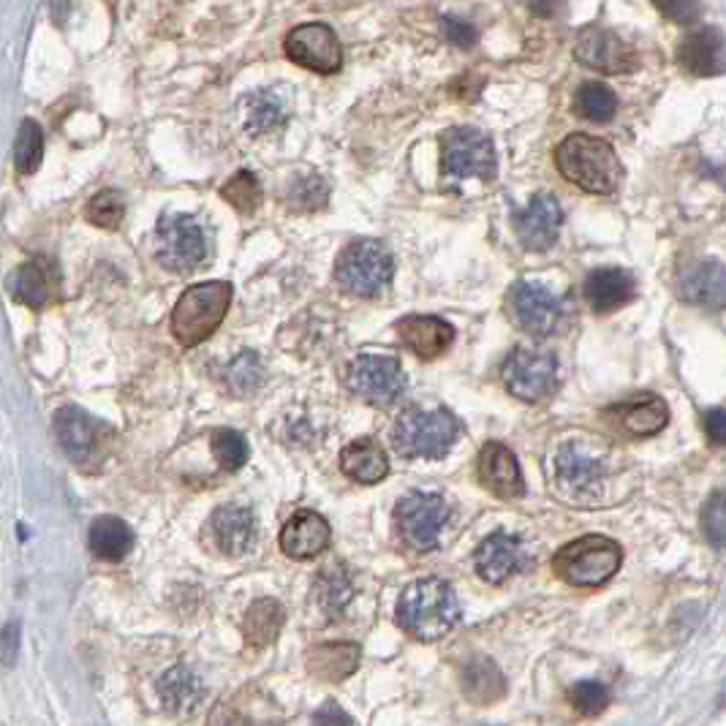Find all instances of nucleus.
<instances>
[{
  "instance_id": "25",
  "label": "nucleus",
  "mask_w": 726,
  "mask_h": 726,
  "mask_svg": "<svg viewBox=\"0 0 726 726\" xmlns=\"http://www.w3.org/2000/svg\"><path fill=\"white\" fill-rule=\"evenodd\" d=\"M610 419L620 433L634 438H648L656 436V433H661L667 427L669 408L661 397L639 395L612 408Z\"/></svg>"
},
{
  "instance_id": "27",
  "label": "nucleus",
  "mask_w": 726,
  "mask_h": 726,
  "mask_svg": "<svg viewBox=\"0 0 726 726\" xmlns=\"http://www.w3.org/2000/svg\"><path fill=\"white\" fill-rule=\"evenodd\" d=\"M359 667V648L354 642H327L308 653V672L324 683H340Z\"/></svg>"
},
{
  "instance_id": "24",
  "label": "nucleus",
  "mask_w": 726,
  "mask_h": 726,
  "mask_svg": "<svg viewBox=\"0 0 726 726\" xmlns=\"http://www.w3.org/2000/svg\"><path fill=\"white\" fill-rule=\"evenodd\" d=\"M397 338L419 359H436L455 343V327L438 316H406L397 321Z\"/></svg>"
},
{
  "instance_id": "22",
  "label": "nucleus",
  "mask_w": 726,
  "mask_h": 726,
  "mask_svg": "<svg viewBox=\"0 0 726 726\" xmlns=\"http://www.w3.org/2000/svg\"><path fill=\"white\" fill-rule=\"evenodd\" d=\"M330 523L319 512L300 509L291 514L289 523L281 531V550L289 555L291 561H308L316 558L319 552L330 547Z\"/></svg>"
},
{
  "instance_id": "30",
  "label": "nucleus",
  "mask_w": 726,
  "mask_h": 726,
  "mask_svg": "<svg viewBox=\"0 0 726 726\" xmlns=\"http://www.w3.org/2000/svg\"><path fill=\"white\" fill-rule=\"evenodd\" d=\"M286 623V610L278 599H256L242 618V634L251 642L253 648H267L281 634Z\"/></svg>"
},
{
  "instance_id": "6",
  "label": "nucleus",
  "mask_w": 726,
  "mask_h": 726,
  "mask_svg": "<svg viewBox=\"0 0 726 726\" xmlns=\"http://www.w3.org/2000/svg\"><path fill=\"white\" fill-rule=\"evenodd\" d=\"M620 561L623 552L615 539L591 533L555 552L552 572L574 588H596L612 580V574H618Z\"/></svg>"
},
{
  "instance_id": "44",
  "label": "nucleus",
  "mask_w": 726,
  "mask_h": 726,
  "mask_svg": "<svg viewBox=\"0 0 726 726\" xmlns=\"http://www.w3.org/2000/svg\"><path fill=\"white\" fill-rule=\"evenodd\" d=\"M653 6L667 17L669 22L678 25H691L702 17V6L699 0H653Z\"/></svg>"
},
{
  "instance_id": "43",
  "label": "nucleus",
  "mask_w": 726,
  "mask_h": 726,
  "mask_svg": "<svg viewBox=\"0 0 726 726\" xmlns=\"http://www.w3.org/2000/svg\"><path fill=\"white\" fill-rule=\"evenodd\" d=\"M702 528L713 547H726V490H716L707 498Z\"/></svg>"
},
{
  "instance_id": "14",
  "label": "nucleus",
  "mask_w": 726,
  "mask_h": 726,
  "mask_svg": "<svg viewBox=\"0 0 726 726\" xmlns=\"http://www.w3.org/2000/svg\"><path fill=\"white\" fill-rule=\"evenodd\" d=\"M283 49L294 66L308 68L316 74H335L343 66V47L335 30L324 22L297 25L283 41Z\"/></svg>"
},
{
  "instance_id": "23",
  "label": "nucleus",
  "mask_w": 726,
  "mask_h": 726,
  "mask_svg": "<svg viewBox=\"0 0 726 726\" xmlns=\"http://www.w3.org/2000/svg\"><path fill=\"white\" fill-rule=\"evenodd\" d=\"M210 536H213L215 550L229 558H240L245 552H251L253 542H256L253 512L245 506H221L210 517Z\"/></svg>"
},
{
  "instance_id": "46",
  "label": "nucleus",
  "mask_w": 726,
  "mask_h": 726,
  "mask_svg": "<svg viewBox=\"0 0 726 726\" xmlns=\"http://www.w3.org/2000/svg\"><path fill=\"white\" fill-rule=\"evenodd\" d=\"M281 104L270 96V93H264L259 96V104H253L251 109V128L253 134H259V131H267V128L278 126L281 123Z\"/></svg>"
},
{
  "instance_id": "28",
  "label": "nucleus",
  "mask_w": 726,
  "mask_h": 726,
  "mask_svg": "<svg viewBox=\"0 0 726 726\" xmlns=\"http://www.w3.org/2000/svg\"><path fill=\"white\" fill-rule=\"evenodd\" d=\"M55 275L49 270L47 264L41 262H28L14 270L9 278V291L14 300L20 305L39 310L47 308L49 302L55 300Z\"/></svg>"
},
{
  "instance_id": "12",
  "label": "nucleus",
  "mask_w": 726,
  "mask_h": 726,
  "mask_svg": "<svg viewBox=\"0 0 726 726\" xmlns=\"http://www.w3.org/2000/svg\"><path fill=\"white\" fill-rule=\"evenodd\" d=\"M446 520L449 504L436 493H408L395 509V523L403 542L419 552L436 547Z\"/></svg>"
},
{
  "instance_id": "26",
  "label": "nucleus",
  "mask_w": 726,
  "mask_h": 726,
  "mask_svg": "<svg viewBox=\"0 0 726 726\" xmlns=\"http://www.w3.org/2000/svg\"><path fill=\"white\" fill-rule=\"evenodd\" d=\"M637 283L626 270L604 267L588 275L585 281V300L596 313H610V310L623 308L626 302L634 300Z\"/></svg>"
},
{
  "instance_id": "42",
  "label": "nucleus",
  "mask_w": 726,
  "mask_h": 726,
  "mask_svg": "<svg viewBox=\"0 0 726 726\" xmlns=\"http://www.w3.org/2000/svg\"><path fill=\"white\" fill-rule=\"evenodd\" d=\"M574 710H580L582 716H599L604 713V707L610 705V691L599 680H580L574 683L569 691Z\"/></svg>"
},
{
  "instance_id": "17",
  "label": "nucleus",
  "mask_w": 726,
  "mask_h": 726,
  "mask_svg": "<svg viewBox=\"0 0 726 726\" xmlns=\"http://www.w3.org/2000/svg\"><path fill=\"white\" fill-rule=\"evenodd\" d=\"M563 226V210L552 194H536L523 213L517 215L514 229L528 251H550Z\"/></svg>"
},
{
  "instance_id": "3",
  "label": "nucleus",
  "mask_w": 726,
  "mask_h": 726,
  "mask_svg": "<svg viewBox=\"0 0 726 726\" xmlns=\"http://www.w3.org/2000/svg\"><path fill=\"white\" fill-rule=\"evenodd\" d=\"M555 166L572 185L588 194L610 196L620 188L623 166L610 142L599 136L572 134L563 139L555 150Z\"/></svg>"
},
{
  "instance_id": "29",
  "label": "nucleus",
  "mask_w": 726,
  "mask_h": 726,
  "mask_svg": "<svg viewBox=\"0 0 726 726\" xmlns=\"http://www.w3.org/2000/svg\"><path fill=\"white\" fill-rule=\"evenodd\" d=\"M340 468L354 482L376 484L389 474V460L387 452L376 441L362 438V441H354L340 452Z\"/></svg>"
},
{
  "instance_id": "50",
  "label": "nucleus",
  "mask_w": 726,
  "mask_h": 726,
  "mask_svg": "<svg viewBox=\"0 0 726 726\" xmlns=\"http://www.w3.org/2000/svg\"><path fill=\"white\" fill-rule=\"evenodd\" d=\"M563 0H528V9L536 14V17H555L558 11H561Z\"/></svg>"
},
{
  "instance_id": "47",
  "label": "nucleus",
  "mask_w": 726,
  "mask_h": 726,
  "mask_svg": "<svg viewBox=\"0 0 726 726\" xmlns=\"http://www.w3.org/2000/svg\"><path fill=\"white\" fill-rule=\"evenodd\" d=\"M441 28H444L446 41L460 49L474 47L476 39H479V33H476L474 25L465 20H457V17H444V20H441Z\"/></svg>"
},
{
  "instance_id": "35",
  "label": "nucleus",
  "mask_w": 726,
  "mask_h": 726,
  "mask_svg": "<svg viewBox=\"0 0 726 726\" xmlns=\"http://www.w3.org/2000/svg\"><path fill=\"white\" fill-rule=\"evenodd\" d=\"M574 109H577V115L591 123H610L618 112V98L607 85L585 82L574 96Z\"/></svg>"
},
{
  "instance_id": "39",
  "label": "nucleus",
  "mask_w": 726,
  "mask_h": 726,
  "mask_svg": "<svg viewBox=\"0 0 726 726\" xmlns=\"http://www.w3.org/2000/svg\"><path fill=\"white\" fill-rule=\"evenodd\" d=\"M85 215H88V221L93 226H98V229H117L123 223V218H126V202H123L120 191L107 188V191H98L90 199Z\"/></svg>"
},
{
  "instance_id": "16",
  "label": "nucleus",
  "mask_w": 726,
  "mask_h": 726,
  "mask_svg": "<svg viewBox=\"0 0 726 726\" xmlns=\"http://www.w3.org/2000/svg\"><path fill=\"white\" fill-rule=\"evenodd\" d=\"M512 313L517 324L531 335H552L563 321V302L547 286L536 281H520L512 289Z\"/></svg>"
},
{
  "instance_id": "49",
  "label": "nucleus",
  "mask_w": 726,
  "mask_h": 726,
  "mask_svg": "<svg viewBox=\"0 0 726 726\" xmlns=\"http://www.w3.org/2000/svg\"><path fill=\"white\" fill-rule=\"evenodd\" d=\"M707 441L713 446H726V411L724 408H710L705 414Z\"/></svg>"
},
{
  "instance_id": "36",
  "label": "nucleus",
  "mask_w": 726,
  "mask_h": 726,
  "mask_svg": "<svg viewBox=\"0 0 726 726\" xmlns=\"http://www.w3.org/2000/svg\"><path fill=\"white\" fill-rule=\"evenodd\" d=\"M44 158V131L36 120H22L14 142V164L20 175H33Z\"/></svg>"
},
{
  "instance_id": "40",
  "label": "nucleus",
  "mask_w": 726,
  "mask_h": 726,
  "mask_svg": "<svg viewBox=\"0 0 726 726\" xmlns=\"http://www.w3.org/2000/svg\"><path fill=\"white\" fill-rule=\"evenodd\" d=\"M213 452L226 471H240L242 465L248 463V455H251L245 436H240L237 430H229V427L218 430L213 436Z\"/></svg>"
},
{
  "instance_id": "18",
  "label": "nucleus",
  "mask_w": 726,
  "mask_h": 726,
  "mask_svg": "<svg viewBox=\"0 0 726 726\" xmlns=\"http://www.w3.org/2000/svg\"><path fill=\"white\" fill-rule=\"evenodd\" d=\"M476 574L490 585H501L512 577L514 572H520L525 566V550L523 542L517 536L498 531L493 536H487L474 555Z\"/></svg>"
},
{
  "instance_id": "1",
  "label": "nucleus",
  "mask_w": 726,
  "mask_h": 726,
  "mask_svg": "<svg viewBox=\"0 0 726 726\" xmlns=\"http://www.w3.org/2000/svg\"><path fill=\"white\" fill-rule=\"evenodd\" d=\"M550 482L558 498L585 509L615 504L620 498L618 487L631 490L623 482V465L615 449L607 441L588 436L566 438L555 446L550 457Z\"/></svg>"
},
{
  "instance_id": "37",
  "label": "nucleus",
  "mask_w": 726,
  "mask_h": 726,
  "mask_svg": "<svg viewBox=\"0 0 726 726\" xmlns=\"http://www.w3.org/2000/svg\"><path fill=\"white\" fill-rule=\"evenodd\" d=\"M221 196L232 204L237 213L253 215L259 210V204H262V185H259V180H256L253 172H245V169H242V172H237L229 183H223Z\"/></svg>"
},
{
  "instance_id": "48",
  "label": "nucleus",
  "mask_w": 726,
  "mask_h": 726,
  "mask_svg": "<svg viewBox=\"0 0 726 726\" xmlns=\"http://www.w3.org/2000/svg\"><path fill=\"white\" fill-rule=\"evenodd\" d=\"M313 726H351V718L338 702H324L313 713Z\"/></svg>"
},
{
  "instance_id": "38",
  "label": "nucleus",
  "mask_w": 726,
  "mask_h": 726,
  "mask_svg": "<svg viewBox=\"0 0 726 726\" xmlns=\"http://www.w3.org/2000/svg\"><path fill=\"white\" fill-rule=\"evenodd\" d=\"M264 381V365L262 359L253 351H242L240 357L232 359V365L226 368V384L234 395H253L262 387Z\"/></svg>"
},
{
  "instance_id": "8",
  "label": "nucleus",
  "mask_w": 726,
  "mask_h": 726,
  "mask_svg": "<svg viewBox=\"0 0 726 726\" xmlns=\"http://www.w3.org/2000/svg\"><path fill=\"white\" fill-rule=\"evenodd\" d=\"M55 436L68 460L82 471H98L107 463L112 430L82 408H60L55 414Z\"/></svg>"
},
{
  "instance_id": "10",
  "label": "nucleus",
  "mask_w": 726,
  "mask_h": 726,
  "mask_svg": "<svg viewBox=\"0 0 726 726\" xmlns=\"http://www.w3.org/2000/svg\"><path fill=\"white\" fill-rule=\"evenodd\" d=\"M504 384L523 403H542L558 384V359L552 351L520 346L504 362Z\"/></svg>"
},
{
  "instance_id": "4",
  "label": "nucleus",
  "mask_w": 726,
  "mask_h": 726,
  "mask_svg": "<svg viewBox=\"0 0 726 726\" xmlns=\"http://www.w3.org/2000/svg\"><path fill=\"white\" fill-rule=\"evenodd\" d=\"M232 305V283L204 281L183 291L172 310V335L180 346L194 349L221 327Z\"/></svg>"
},
{
  "instance_id": "45",
  "label": "nucleus",
  "mask_w": 726,
  "mask_h": 726,
  "mask_svg": "<svg viewBox=\"0 0 726 726\" xmlns=\"http://www.w3.org/2000/svg\"><path fill=\"white\" fill-rule=\"evenodd\" d=\"M20 648H22V626L20 620L11 618L3 629H0V664L6 669H11L20 659Z\"/></svg>"
},
{
  "instance_id": "5",
  "label": "nucleus",
  "mask_w": 726,
  "mask_h": 726,
  "mask_svg": "<svg viewBox=\"0 0 726 726\" xmlns=\"http://www.w3.org/2000/svg\"><path fill=\"white\" fill-rule=\"evenodd\" d=\"M457 436H460V422L446 408H433V411L408 408L392 427V444L397 455L403 457H427V460L444 457L455 446Z\"/></svg>"
},
{
  "instance_id": "21",
  "label": "nucleus",
  "mask_w": 726,
  "mask_h": 726,
  "mask_svg": "<svg viewBox=\"0 0 726 726\" xmlns=\"http://www.w3.org/2000/svg\"><path fill=\"white\" fill-rule=\"evenodd\" d=\"M678 63L694 77H718L726 71V39L716 28H697L680 41Z\"/></svg>"
},
{
  "instance_id": "33",
  "label": "nucleus",
  "mask_w": 726,
  "mask_h": 726,
  "mask_svg": "<svg viewBox=\"0 0 726 726\" xmlns=\"http://www.w3.org/2000/svg\"><path fill=\"white\" fill-rule=\"evenodd\" d=\"M158 697L169 710L175 713H188L191 707L202 699V686L188 667H172L164 678L158 680Z\"/></svg>"
},
{
  "instance_id": "41",
  "label": "nucleus",
  "mask_w": 726,
  "mask_h": 726,
  "mask_svg": "<svg viewBox=\"0 0 726 726\" xmlns=\"http://www.w3.org/2000/svg\"><path fill=\"white\" fill-rule=\"evenodd\" d=\"M327 194H330L327 183L319 175H308L300 177L297 183L291 185L289 202L300 213H313V210H321L327 204Z\"/></svg>"
},
{
  "instance_id": "20",
  "label": "nucleus",
  "mask_w": 726,
  "mask_h": 726,
  "mask_svg": "<svg viewBox=\"0 0 726 726\" xmlns=\"http://www.w3.org/2000/svg\"><path fill=\"white\" fill-rule=\"evenodd\" d=\"M479 479L498 498H520L525 493V479L517 457L509 446L490 441L479 452Z\"/></svg>"
},
{
  "instance_id": "15",
  "label": "nucleus",
  "mask_w": 726,
  "mask_h": 726,
  "mask_svg": "<svg viewBox=\"0 0 726 726\" xmlns=\"http://www.w3.org/2000/svg\"><path fill=\"white\" fill-rule=\"evenodd\" d=\"M574 58L582 66L601 71V74H629L639 66L637 52L620 39L618 33L601 25H588L577 33Z\"/></svg>"
},
{
  "instance_id": "34",
  "label": "nucleus",
  "mask_w": 726,
  "mask_h": 726,
  "mask_svg": "<svg viewBox=\"0 0 726 726\" xmlns=\"http://www.w3.org/2000/svg\"><path fill=\"white\" fill-rule=\"evenodd\" d=\"M316 601H319V607L327 615H340V612L346 610V604L351 601L354 596V588H351V580L349 574L343 566H327V569H321L319 572V580H316Z\"/></svg>"
},
{
  "instance_id": "11",
  "label": "nucleus",
  "mask_w": 726,
  "mask_h": 726,
  "mask_svg": "<svg viewBox=\"0 0 726 726\" xmlns=\"http://www.w3.org/2000/svg\"><path fill=\"white\" fill-rule=\"evenodd\" d=\"M155 256L172 272H191L207 256L204 229L191 215H164L155 229Z\"/></svg>"
},
{
  "instance_id": "13",
  "label": "nucleus",
  "mask_w": 726,
  "mask_h": 726,
  "mask_svg": "<svg viewBox=\"0 0 726 726\" xmlns=\"http://www.w3.org/2000/svg\"><path fill=\"white\" fill-rule=\"evenodd\" d=\"M346 384L354 395L373 406H389L406 389V373L395 357L362 354L346 370Z\"/></svg>"
},
{
  "instance_id": "7",
  "label": "nucleus",
  "mask_w": 726,
  "mask_h": 726,
  "mask_svg": "<svg viewBox=\"0 0 726 726\" xmlns=\"http://www.w3.org/2000/svg\"><path fill=\"white\" fill-rule=\"evenodd\" d=\"M395 275V259L384 242L357 240L343 248L335 264V281L354 297H378Z\"/></svg>"
},
{
  "instance_id": "31",
  "label": "nucleus",
  "mask_w": 726,
  "mask_h": 726,
  "mask_svg": "<svg viewBox=\"0 0 726 726\" xmlns=\"http://www.w3.org/2000/svg\"><path fill=\"white\" fill-rule=\"evenodd\" d=\"M88 544L98 561L117 563L134 547V533L120 517H98L96 523L90 525Z\"/></svg>"
},
{
  "instance_id": "2",
  "label": "nucleus",
  "mask_w": 726,
  "mask_h": 726,
  "mask_svg": "<svg viewBox=\"0 0 726 726\" xmlns=\"http://www.w3.org/2000/svg\"><path fill=\"white\" fill-rule=\"evenodd\" d=\"M460 604L452 585L438 577H425L408 585L397 604V623L408 637L419 642H436L455 629Z\"/></svg>"
},
{
  "instance_id": "9",
  "label": "nucleus",
  "mask_w": 726,
  "mask_h": 726,
  "mask_svg": "<svg viewBox=\"0 0 726 726\" xmlns=\"http://www.w3.org/2000/svg\"><path fill=\"white\" fill-rule=\"evenodd\" d=\"M441 169H444V175L455 177V180H463V177L493 180L498 175L493 139L482 134L479 128H449L441 139Z\"/></svg>"
},
{
  "instance_id": "19",
  "label": "nucleus",
  "mask_w": 726,
  "mask_h": 726,
  "mask_svg": "<svg viewBox=\"0 0 726 726\" xmlns=\"http://www.w3.org/2000/svg\"><path fill=\"white\" fill-rule=\"evenodd\" d=\"M680 297L707 310L726 308V267L716 259H699L680 272Z\"/></svg>"
},
{
  "instance_id": "32",
  "label": "nucleus",
  "mask_w": 726,
  "mask_h": 726,
  "mask_svg": "<svg viewBox=\"0 0 726 726\" xmlns=\"http://www.w3.org/2000/svg\"><path fill=\"white\" fill-rule=\"evenodd\" d=\"M463 694L474 705H493L506 694V680L493 659H471L463 667Z\"/></svg>"
}]
</instances>
